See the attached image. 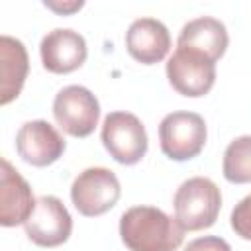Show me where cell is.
<instances>
[{"instance_id":"1","label":"cell","mask_w":251,"mask_h":251,"mask_svg":"<svg viewBox=\"0 0 251 251\" xmlns=\"http://www.w3.org/2000/svg\"><path fill=\"white\" fill-rule=\"evenodd\" d=\"M120 235L129 251H176L184 229L155 206H133L120 218Z\"/></svg>"},{"instance_id":"2","label":"cell","mask_w":251,"mask_h":251,"mask_svg":"<svg viewBox=\"0 0 251 251\" xmlns=\"http://www.w3.org/2000/svg\"><path fill=\"white\" fill-rule=\"evenodd\" d=\"M175 220L184 231H198L214 226L220 208L222 192L218 184L206 176L184 180L175 192Z\"/></svg>"},{"instance_id":"3","label":"cell","mask_w":251,"mask_h":251,"mask_svg":"<svg viewBox=\"0 0 251 251\" xmlns=\"http://www.w3.org/2000/svg\"><path fill=\"white\" fill-rule=\"evenodd\" d=\"M100 139L118 163L135 165L147 153V131L141 120L131 112H110L104 118Z\"/></svg>"},{"instance_id":"4","label":"cell","mask_w":251,"mask_h":251,"mask_svg":"<svg viewBox=\"0 0 251 251\" xmlns=\"http://www.w3.org/2000/svg\"><path fill=\"white\" fill-rule=\"evenodd\" d=\"M122 188L118 176L106 167H88L73 180L71 200L86 218L102 216L116 206Z\"/></svg>"},{"instance_id":"5","label":"cell","mask_w":251,"mask_h":251,"mask_svg":"<svg viewBox=\"0 0 251 251\" xmlns=\"http://www.w3.org/2000/svg\"><path fill=\"white\" fill-rule=\"evenodd\" d=\"M159 141L169 159H194L206 143V122L196 112H171L159 124Z\"/></svg>"},{"instance_id":"6","label":"cell","mask_w":251,"mask_h":251,"mask_svg":"<svg viewBox=\"0 0 251 251\" xmlns=\"http://www.w3.org/2000/svg\"><path fill=\"white\" fill-rule=\"evenodd\" d=\"M53 116L65 133L73 137H88L98 126L100 104L86 86L69 84L57 92L53 100Z\"/></svg>"},{"instance_id":"7","label":"cell","mask_w":251,"mask_h":251,"mask_svg":"<svg viewBox=\"0 0 251 251\" xmlns=\"http://www.w3.org/2000/svg\"><path fill=\"white\" fill-rule=\"evenodd\" d=\"M167 78L178 94L198 98L212 90L216 82V63L204 53L176 47L167 61Z\"/></svg>"},{"instance_id":"8","label":"cell","mask_w":251,"mask_h":251,"mask_svg":"<svg viewBox=\"0 0 251 251\" xmlns=\"http://www.w3.org/2000/svg\"><path fill=\"white\" fill-rule=\"evenodd\" d=\"M25 235L39 247L63 245L73 231V218L57 196H39L27 222Z\"/></svg>"},{"instance_id":"9","label":"cell","mask_w":251,"mask_h":251,"mask_svg":"<svg viewBox=\"0 0 251 251\" xmlns=\"http://www.w3.org/2000/svg\"><path fill=\"white\" fill-rule=\"evenodd\" d=\"M16 149L25 163L33 167H47L65 153L67 141L49 122L31 120L18 129Z\"/></svg>"},{"instance_id":"10","label":"cell","mask_w":251,"mask_h":251,"mask_svg":"<svg viewBox=\"0 0 251 251\" xmlns=\"http://www.w3.org/2000/svg\"><path fill=\"white\" fill-rule=\"evenodd\" d=\"M41 63L49 73L67 75L82 67L88 49L84 37L69 27H57L43 35L39 43Z\"/></svg>"},{"instance_id":"11","label":"cell","mask_w":251,"mask_h":251,"mask_svg":"<svg viewBox=\"0 0 251 251\" xmlns=\"http://www.w3.org/2000/svg\"><path fill=\"white\" fill-rule=\"evenodd\" d=\"M0 165V224L4 227H14L27 222L37 200L27 180L8 159H2Z\"/></svg>"},{"instance_id":"12","label":"cell","mask_w":251,"mask_h":251,"mask_svg":"<svg viewBox=\"0 0 251 251\" xmlns=\"http://www.w3.org/2000/svg\"><path fill=\"white\" fill-rule=\"evenodd\" d=\"M127 53L141 65L163 61L171 49V33L167 25L155 18H139L126 31Z\"/></svg>"},{"instance_id":"13","label":"cell","mask_w":251,"mask_h":251,"mask_svg":"<svg viewBox=\"0 0 251 251\" xmlns=\"http://www.w3.org/2000/svg\"><path fill=\"white\" fill-rule=\"evenodd\" d=\"M227 43L229 37L226 25L212 16H200L186 22L176 39V47H186L204 53L214 63L226 53Z\"/></svg>"},{"instance_id":"14","label":"cell","mask_w":251,"mask_h":251,"mask_svg":"<svg viewBox=\"0 0 251 251\" xmlns=\"http://www.w3.org/2000/svg\"><path fill=\"white\" fill-rule=\"evenodd\" d=\"M29 71V57L24 43L16 37H0V104L16 100L24 88Z\"/></svg>"},{"instance_id":"15","label":"cell","mask_w":251,"mask_h":251,"mask_svg":"<svg viewBox=\"0 0 251 251\" xmlns=\"http://www.w3.org/2000/svg\"><path fill=\"white\" fill-rule=\"evenodd\" d=\"M224 176L233 184L251 182V135H239L226 147Z\"/></svg>"},{"instance_id":"16","label":"cell","mask_w":251,"mask_h":251,"mask_svg":"<svg viewBox=\"0 0 251 251\" xmlns=\"http://www.w3.org/2000/svg\"><path fill=\"white\" fill-rule=\"evenodd\" d=\"M229 222H231V229L241 239L251 241V194H247L235 204V208L231 210Z\"/></svg>"},{"instance_id":"17","label":"cell","mask_w":251,"mask_h":251,"mask_svg":"<svg viewBox=\"0 0 251 251\" xmlns=\"http://www.w3.org/2000/svg\"><path fill=\"white\" fill-rule=\"evenodd\" d=\"M184 251H231L229 243L218 235H204L198 239H192Z\"/></svg>"},{"instance_id":"18","label":"cell","mask_w":251,"mask_h":251,"mask_svg":"<svg viewBox=\"0 0 251 251\" xmlns=\"http://www.w3.org/2000/svg\"><path fill=\"white\" fill-rule=\"evenodd\" d=\"M82 4L84 2H67V4H57V2H45V6L47 8H51V10H55V12H59V14H71V12H75V10H80L82 8Z\"/></svg>"}]
</instances>
